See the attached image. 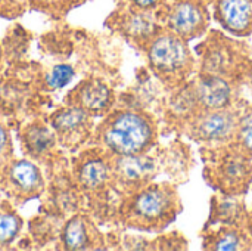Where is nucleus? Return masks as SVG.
Instances as JSON below:
<instances>
[{"mask_svg": "<svg viewBox=\"0 0 252 251\" xmlns=\"http://www.w3.org/2000/svg\"><path fill=\"white\" fill-rule=\"evenodd\" d=\"M12 155V141L4 126L0 124V170L10 161Z\"/></svg>", "mask_w": 252, "mask_h": 251, "instance_id": "obj_27", "label": "nucleus"}, {"mask_svg": "<svg viewBox=\"0 0 252 251\" xmlns=\"http://www.w3.org/2000/svg\"><path fill=\"white\" fill-rule=\"evenodd\" d=\"M162 172L171 179L173 183L180 185L189 179V173L195 166L190 146L180 138L173 139L165 148H159Z\"/></svg>", "mask_w": 252, "mask_h": 251, "instance_id": "obj_18", "label": "nucleus"}, {"mask_svg": "<svg viewBox=\"0 0 252 251\" xmlns=\"http://www.w3.org/2000/svg\"><path fill=\"white\" fill-rule=\"evenodd\" d=\"M142 52L149 71L167 90L182 86L198 74V56L190 43L164 27Z\"/></svg>", "mask_w": 252, "mask_h": 251, "instance_id": "obj_4", "label": "nucleus"}, {"mask_svg": "<svg viewBox=\"0 0 252 251\" xmlns=\"http://www.w3.org/2000/svg\"><path fill=\"white\" fill-rule=\"evenodd\" d=\"M62 247L65 250H102L105 237L86 215H75L62 229Z\"/></svg>", "mask_w": 252, "mask_h": 251, "instance_id": "obj_15", "label": "nucleus"}, {"mask_svg": "<svg viewBox=\"0 0 252 251\" xmlns=\"http://www.w3.org/2000/svg\"><path fill=\"white\" fill-rule=\"evenodd\" d=\"M106 27L140 52L162 30L157 18V10L140 9L126 0H120L118 6L108 16Z\"/></svg>", "mask_w": 252, "mask_h": 251, "instance_id": "obj_9", "label": "nucleus"}, {"mask_svg": "<svg viewBox=\"0 0 252 251\" xmlns=\"http://www.w3.org/2000/svg\"><path fill=\"white\" fill-rule=\"evenodd\" d=\"M159 133V120L152 112L139 105H124L103 117L93 141L111 155H137L155 149Z\"/></svg>", "mask_w": 252, "mask_h": 251, "instance_id": "obj_1", "label": "nucleus"}, {"mask_svg": "<svg viewBox=\"0 0 252 251\" xmlns=\"http://www.w3.org/2000/svg\"><path fill=\"white\" fill-rule=\"evenodd\" d=\"M74 176L83 192L102 201L106 200L111 191H117L114 185L112 155L100 146L81 152L74 167Z\"/></svg>", "mask_w": 252, "mask_h": 251, "instance_id": "obj_10", "label": "nucleus"}, {"mask_svg": "<svg viewBox=\"0 0 252 251\" xmlns=\"http://www.w3.org/2000/svg\"><path fill=\"white\" fill-rule=\"evenodd\" d=\"M86 0H28L31 9L59 18L68 13L72 7L81 4Z\"/></svg>", "mask_w": 252, "mask_h": 251, "instance_id": "obj_22", "label": "nucleus"}, {"mask_svg": "<svg viewBox=\"0 0 252 251\" xmlns=\"http://www.w3.org/2000/svg\"><path fill=\"white\" fill-rule=\"evenodd\" d=\"M154 250H188V240L179 231H164L154 240Z\"/></svg>", "mask_w": 252, "mask_h": 251, "instance_id": "obj_24", "label": "nucleus"}, {"mask_svg": "<svg viewBox=\"0 0 252 251\" xmlns=\"http://www.w3.org/2000/svg\"><path fill=\"white\" fill-rule=\"evenodd\" d=\"M245 229L248 231L250 237L252 238V209L248 212V220H247V226H245Z\"/></svg>", "mask_w": 252, "mask_h": 251, "instance_id": "obj_29", "label": "nucleus"}, {"mask_svg": "<svg viewBox=\"0 0 252 251\" xmlns=\"http://www.w3.org/2000/svg\"><path fill=\"white\" fill-rule=\"evenodd\" d=\"M177 186L173 182H151L133 194L123 195L115 212L117 220L136 232L167 231L183 210Z\"/></svg>", "mask_w": 252, "mask_h": 251, "instance_id": "obj_2", "label": "nucleus"}, {"mask_svg": "<svg viewBox=\"0 0 252 251\" xmlns=\"http://www.w3.org/2000/svg\"><path fill=\"white\" fill-rule=\"evenodd\" d=\"M202 176L210 188L223 195L244 197L252 188V158L232 146H201Z\"/></svg>", "mask_w": 252, "mask_h": 251, "instance_id": "obj_5", "label": "nucleus"}, {"mask_svg": "<svg viewBox=\"0 0 252 251\" xmlns=\"http://www.w3.org/2000/svg\"><path fill=\"white\" fill-rule=\"evenodd\" d=\"M22 145L28 155L32 158H46L50 155L56 146V135L52 127H47L46 124L35 121L30 126H27L22 130L21 135Z\"/></svg>", "mask_w": 252, "mask_h": 251, "instance_id": "obj_19", "label": "nucleus"}, {"mask_svg": "<svg viewBox=\"0 0 252 251\" xmlns=\"http://www.w3.org/2000/svg\"><path fill=\"white\" fill-rule=\"evenodd\" d=\"M207 1H208V3H210V0H207Z\"/></svg>", "mask_w": 252, "mask_h": 251, "instance_id": "obj_31", "label": "nucleus"}, {"mask_svg": "<svg viewBox=\"0 0 252 251\" xmlns=\"http://www.w3.org/2000/svg\"><path fill=\"white\" fill-rule=\"evenodd\" d=\"M114 185L117 192L123 195L133 194L162 173L159 145L143 154L137 155H112Z\"/></svg>", "mask_w": 252, "mask_h": 251, "instance_id": "obj_8", "label": "nucleus"}, {"mask_svg": "<svg viewBox=\"0 0 252 251\" xmlns=\"http://www.w3.org/2000/svg\"><path fill=\"white\" fill-rule=\"evenodd\" d=\"M250 209L244 197L216 194L210 201V215L205 226H236L245 228Z\"/></svg>", "mask_w": 252, "mask_h": 251, "instance_id": "obj_16", "label": "nucleus"}, {"mask_svg": "<svg viewBox=\"0 0 252 251\" xmlns=\"http://www.w3.org/2000/svg\"><path fill=\"white\" fill-rule=\"evenodd\" d=\"M198 72L219 75L229 81L242 83L252 77V47L244 40L223 30H208L195 47Z\"/></svg>", "mask_w": 252, "mask_h": 251, "instance_id": "obj_3", "label": "nucleus"}, {"mask_svg": "<svg viewBox=\"0 0 252 251\" xmlns=\"http://www.w3.org/2000/svg\"><path fill=\"white\" fill-rule=\"evenodd\" d=\"M30 7L28 0H0V18L15 19Z\"/></svg>", "mask_w": 252, "mask_h": 251, "instance_id": "obj_25", "label": "nucleus"}, {"mask_svg": "<svg viewBox=\"0 0 252 251\" xmlns=\"http://www.w3.org/2000/svg\"><path fill=\"white\" fill-rule=\"evenodd\" d=\"M120 244L124 250H154V240L140 234H124Z\"/></svg>", "mask_w": 252, "mask_h": 251, "instance_id": "obj_26", "label": "nucleus"}, {"mask_svg": "<svg viewBox=\"0 0 252 251\" xmlns=\"http://www.w3.org/2000/svg\"><path fill=\"white\" fill-rule=\"evenodd\" d=\"M68 99V104L83 108L92 117H105L115 105L114 90L100 78H87L81 81L69 93Z\"/></svg>", "mask_w": 252, "mask_h": 251, "instance_id": "obj_14", "label": "nucleus"}, {"mask_svg": "<svg viewBox=\"0 0 252 251\" xmlns=\"http://www.w3.org/2000/svg\"><path fill=\"white\" fill-rule=\"evenodd\" d=\"M230 145L252 158V104L242 102L236 132Z\"/></svg>", "mask_w": 252, "mask_h": 251, "instance_id": "obj_20", "label": "nucleus"}, {"mask_svg": "<svg viewBox=\"0 0 252 251\" xmlns=\"http://www.w3.org/2000/svg\"><path fill=\"white\" fill-rule=\"evenodd\" d=\"M157 18L164 28L190 43L207 34L213 16L207 0H167Z\"/></svg>", "mask_w": 252, "mask_h": 251, "instance_id": "obj_6", "label": "nucleus"}, {"mask_svg": "<svg viewBox=\"0 0 252 251\" xmlns=\"http://www.w3.org/2000/svg\"><path fill=\"white\" fill-rule=\"evenodd\" d=\"M202 249L207 251H251L252 238L245 228L204 226Z\"/></svg>", "mask_w": 252, "mask_h": 251, "instance_id": "obj_17", "label": "nucleus"}, {"mask_svg": "<svg viewBox=\"0 0 252 251\" xmlns=\"http://www.w3.org/2000/svg\"><path fill=\"white\" fill-rule=\"evenodd\" d=\"M1 185L7 195L25 201L38 197L44 189L40 169L28 160L9 161L1 169Z\"/></svg>", "mask_w": 252, "mask_h": 251, "instance_id": "obj_12", "label": "nucleus"}, {"mask_svg": "<svg viewBox=\"0 0 252 251\" xmlns=\"http://www.w3.org/2000/svg\"><path fill=\"white\" fill-rule=\"evenodd\" d=\"M211 1H213V0H210V4H211Z\"/></svg>", "mask_w": 252, "mask_h": 251, "instance_id": "obj_30", "label": "nucleus"}, {"mask_svg": "<svg viewBox=\"0 0 252 251\" xmlns=\"http://www.w3.org/2000/svg\"><path fill=\"white\" fill-rule=\"evenodd\" d=\"M52 129L62 146L77 149L93 136V117L83 108L68 104L53 114Z\"/></svg>", "mask_w": 252, "mask_h": 251, "instance_id": "obj_11", "label": "nucleus"}, {"mask_svg": "<svg viewBox=\"0 0 252 251\" xmlns=\"http://www.w3.org/2000/svg\"><path fill=\"white\" fill-rule=\"evenodd\" d=\"M127 3L140 7V9H146V10H158L167 0H126Z\"/></svg>", "mask_w": 252, "mask_h": 251, "instance_id": "obj_28", "label": "nucleus"}, {"mask_svg": "<svg viewBox=\"0 0 252 251\" xmlns=\"http://www.w3.org/2000/svg\"><path fill=\"white\" fill-rule=\"evenodd\" d=\"M211 16L230 36H252V0H213Z\"/></svg>", "mask_w": 252, "mask_h": 251, "instance_id": "obj_13", "label": "nucleus"}, {"mask_svg": "<svg viewBox=\"0 0 252 251\" xmlns=\"http://www.w3.org/2000/svg\"><path fill=\"white\" fill-rule=\"evenodd\" d=\"M242 102H238L227 108L204 111L189 120L179 132V136H185L201 146H220L230 143L241 112Z\"/></svg>", "mask_w": 252, "mask_h": 251, "instance_id": "obj_7", "label": "nucleus"}, {"mask_svg": "<svg viewBox=\"0 0 252 251\" xmlns=\"http://www.w3.org/2000/svg\"><path fill=\"white\" fill-rule=\"evenodd\" d=\"M74 74L75 72L71 65H56L46 74V86L52 90L62 89L74 78Z\"/></svg>", "mask_w": 252, "mask_h": 251, "instance_id": "obj_23", "label": "nucleus"}, {"mask_svg": "<svg viewBox=\"0 0 252 251\" xmlns=\"http://www.w3.org/2000/svg\"><path fill=\"white\" fill-rule=\"evenodd\" d=\"M22 220L7 204H0V249L12 244L19 235Z\"/></svg>", "mask_w": 252, "mask_h": 251, "instance_id": "obj_21", "label": "nucleus"}]
</instances>
